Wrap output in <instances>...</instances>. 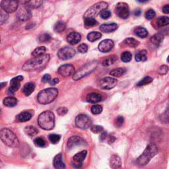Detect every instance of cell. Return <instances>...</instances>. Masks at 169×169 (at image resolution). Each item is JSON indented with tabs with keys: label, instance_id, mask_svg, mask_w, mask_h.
Listing matches in <instances>:
<instances>
[{
	"label": "cell",
	"instance_id": "cell-1",
	"mask_svg": "<svg viewBox=\"0 0 169 169\" xmlns=\"http://www.w3.org/2000/svg\"><path fill=\"white\" fill-rule=\"evenodd\" d=\"M49 54H44L41 56L35 57L27 61L23 66V70L26 71H32L44 67L50 61Z\"/></svg>",
	"mask_w": 169,
	"mask_h": 169
},
{
	"label": "cell",
	"instance_id": "cell-2",
	"mask_svg": "<svg viewBox=\"0 0 169 169\" xmlns=\"http://www.w3.org/2000/svg\"><path fill=\"white\" fill-rule=\"evenodd\" d=\"M38 124L43 129H52L55 125V116L54 113L49 110L42 112L38 116Z\"/></svg>",
	"mask_w": 169,
	"mask_h": 169
},
{
	"label": "cell",
	"instance_id": "cell-3",
	"mask_svg": "<svg viewBox=\"0 0 169 169\" xmlns=\"http://www.w3.org/2000/svg\"><path fill=\"white\" fill-rule=\"evenodd\" d=\"M158 153L157 147L154 143H149L143 153L137 159V164L139 166H145L148 164L152 158Z\"/></svg>",
	"mask_w": 169,
	"mask_h": 169
},
{
	"label": "cell",
	"instance_id": "cell-4",
	"mask_svg": "<svg viewBox=\"0 0 169 169\" xmlns=\"http://www.w3.org/2000/svg\"><path fill=\"white\" fill-rule=\"evenodd\" d=\"M58 95V90L56 88H48L40 91L37 96L38 102L41 104L52 103Z\"/></svg>",
	"mask_w": 169,
	"mask_h": 169
},
{
	"label": "cell",
	"instance_id": "cell-5",
	"mask_svg": "<svg viewBox=\"0 0 169 169\" xmlns=\"http://www.w3.org/2000/svg\"><path fill=\"white\" fill-rule=\"evenodd\" d=\"M0 137L3 143L9 147L16 148L19 146V141L17 137L10 129H2L0 132Z\"/></svg>",
	"mask_w": 169,
	"mask_h": 169
},
{
	"label": "cell",
	"instance_id": "cell-6",
	"mask_svg": "<svg viewBox=\"0 0 169 169\" xmlns=\"http://www.w3.org/2000/svg\"><path fill=\"white\" fill-rule=\"evenodd\" d=\"M98 65V63L96 61H90L87 64L84 65L83 67H81V68L76 71L73 75V79L75 81L79 80L83 78V77H85L96 70V67Z\"/></svg>",
	"mask_w": 169,
	"mask_h": 169
},
{
	"label": "cell",
	"instance_id": "cell-7",
	"mask_svg": "<svg viewBox=\"0 0 169 169\" xmlns=\"http://www.w3.org/2000/svg\"><path fill=\"white\" fill-rule=\"evenodd\" d=\"M108 7V3L104 2H100L96 3L87 10L84 14V18H94L98 14H100L102 12V11L107 9Z\"/></svg>",
	"mask_w": 169,
	"mask_h": 169
},
{
	"label": "cell",
	"instance_id": "cell-8",
	"mask_svg": "<svg viewBox=\"0 0 169 169\" xmlns=\"http://www.w3.org/2000/svg\"><path fill=\"white\" fill-rule=\"evenodd\" d=\"M75 125L79 128L86 129L92 125V120L86 114H79L75 118Z\"/></svg>",
	"mask_w": 169,
	"mask_h": 169
},
{
	"label": "cell",
	"instance_id": "cell-9",
	"mask_svg": "<svg viewBox=\"0 0 169 169\" xmlns=\"http://www.w3.org/2000/svg\"><path fill=\"white\" fill-rule=\"evenodd\" d=\"M115 12L120 18L124 19L128 18L129 15V8L128 5L124 2L118 3L116 6Z\"/></svg>",
	"mask_w": 169,
	"mask_h": 169
},
{
	"label": "cell",
	"instance_id": "cell-10",
	"mask_svg": "<svg viewBox=\"0 0 169 169\" xmlns=\"http://www.w3.org/2000/svg\"><path fill=\"white\" fill-rule=\"evenodd\" d=\"M75 54V50L74 48L70 46H65L57 52V56L62 60H69L73 57Z\"/></svg>",
	"mask_w": 169,
	"mask_h": 169
},
{
	"label": "cell",
	"instance_id": "cell-11",
	"mask_svg": "<svg viewBox=\"0 0 169 169\" xmlns=\"http://www.w3.org/2000/svg\"><path fill=\"white\" fill-rule=\"evenodd\" d=\"M18 6V2L14 0H3L1 2V8L7 13L15 12Z\"/></svg>",
	"mask_w": 169,
	"mask_h": 169
},
{
	"label": "cell",
	"instance_id": "cell-12",
	"mask_svg": "<svg viewBox=\"0 0 169 169\" xmlns=\"http://www.w3.org/2000/svg\"><path fill=\"white\" fill-rule=\"evenodd\" d=\"M87 154V151L86 150L82 151L75 154L74 157H73V159H72V166L76 169L81 168L82 166H83V162L86 158Z\"/></svg>",
	"mask_w": 169,
	"mask_h": 169
},
{
	"label": "cell",
	"instance_id": "cell-13",
	"mask_svg": "<svg viewBox=\"0 0 169 169\" xmlns=\"http://www.w3.org/2000/svg\"><path fill=\"white\" fill-rule=\"evenodd\" d=\"M117 82V79H116L115 78L107 77L100 80L99 86L100 87V88H102L103 89L110 90L113 89L114 87L116 85Z\"/></svg>",
	"mask_w": 169,
	"mask_h": 169
},
{
	"label": "cell",
	"instance_id": "cell-14",
	"mask_svg": "<svg viewBox=\"0 0 169 169\" xmlns=\"http://www.w3.org/2000/svg\"><path fill=\"white\" fill-rule=\"evenodd\" d=\"M23 80V77L19 75L13 78L10 81V87L8 89V93L13 95L21 87V82Z\"/></svg>",
	"mask_w": 169,
	"mask_h": 169
},
{
	"label": "cell",
	"instance_id": "cell-15",
	"mask_svg": "<svg viewBox=\"0 0 169 169\" xmlns=\"http://www.w3.org/2000/svg\"><path fill=\"white\" fill-rule=\"evenodd\" d=\"M75 67L71 64L62 65L57 70L58 74L64 77H69L72 75H74L75 73Z\"/></svg>",
	"mask_w": 169,
	"mask_h": 169
},
{
	"label": "cell",
	"instance_id": "cell-16",
	"mask_svg": "<svg viewBox=\"0 0 169 169\" xmlns=\"http://www.w3.org/2000/svg\"><path fill=\"white\" fill-rule=\"evenodd\" d=\"M86 145V142L79 136H72L67 141V146L68 148L71 149L76 146H84Z\"/></svg>",
	"mask_w": 169,
	"mask_h": 169
},
{
	"label": "cell",
	"instance_id": "cell-17",
	"mask_svg": "<svg viewBox=\"0 0 169 169\" xmlns=\"http://www.w3.org/2000/svg\"><path fill=\"white\" fill-rule=\"evenodd\" d=\"M17 15L20 21H26L30 19L32 16V12L29 9L25 7H22L19 9Z\"/></svg>",
	"mask_w": 169,
	"mask_h": 169
},
{
	"label": "cell",
	"instance_id": "cell-18",
	"mask_svg": "<svg viewBox=\"0 0 169 169\" xmlns=\"http://www.w3.org/2000/svg\"><path fill=\"white\" fill-rule=\"evenodd\" d=\"M114 46L113 40L110 39H106L100 42L99 44V50L101 52H108L112 49Z\"/></svg>",
	"mask_w": 169,
	"mask_h": 169
},
{
	"label": "cell",
	"instance_id": "cell-19",
	"mask_svg": "<svg viewBox=\"0 0 169 169\" xmlns=\"http://www.w3.org/2000/svg\"><path fill=\"white\" fill-rule=\"evenodd\" d=\"M81 40V34L77 32H72L69 34L67 36V41L70 44L74 45L79 43Z\"/></svg>",
	"mask_w": 169,
	"mask_h": 169
},
{
	"label": "cell",
	"instance_id": "cell-20",
	"mask_svg": "<svg viewBox=\"0 0 169 169\" xmlns=\"http://www.w3.org/2000/svg\"><path fill=\"white\" fill-rule=\"evenodd\" d=\"M110 166L112 169H121L122 161L120 157L117 154H114L110 158Z\"/></svg>",
	"mask_w": 169,
	"mask_h": 169
},
{
	"label": "cell",
	"instance_id": "cell-21",
	"mask_svg": "<svg viewBox=\"0 0 169 169\" xmlns=\"http://www.w3.org/2000/svg\"><path fill=\"white\" fill-rule=\"evenodd\" d=\"M33 116L31 111H24V112L17 116V120L19 122H25L30 120Z\"/></svg>",
	"mask_w": 169,
	"mask_h": 169
},
{
	"label": "cell",
	"instance_id": "cell-22",
	"mask_svg": "<svg viewBox=\"0 0 169 169\" xmlns=\"http://www.w3.org/2000/svg\"><path fill=\"white\" fill-rule=\"evenodd\" d=\"M100 30L105 33H110L115 31L118 28V25L116 23H110V24H103L100 25Z\"/></svg>",
	"mask_w": 169,
	"mask_h": 169
},
{
	"label": "cell",
	"instance_id": "cell-23",
	"mask_svg": "<svg viewBox=\"0 0 169 169\" xmlns=\"http://www.w3.org/2000/svg\"><path fill=\"white\" fill-rule=\"evenodd\" d=\"M62 154H58L55 156L54 161H53V165L56 169H65V165L64 163L62 161Z\"/></svg>",
	"mask_w": 169,
	"mask_h": 169
},
{
	"label": "cell",
	"instance_id": "cell-24",
	"mask_svg": "<svg viewBox=\"0 0 169 169\" xmlns=\"http://www.w3.org/2000/svg\"><path fill=\"white\" fill-rule=\"evenodd\" d=\"M101 100H102V96L96 93H90L87 96V100L90 103H97L101 101Z\"/></svg>",
	"mask_w": 169,
	"mask_h": 169
},
{
	"label": "cell",
	"instance_id": "cell-25",
	"mask_svg": "<svg viewBox=\"0 0 169 169\" xmlns=\"http://www.w3.org/2000/svg\"><path fill=\"white\" fill-rule=\"evenodd\" d=\"M22 3L24 4V6H25L28 8H32V9H36L40 7L42 4L43 3L42 1H38V0H32V1H26V2H22Z\"/></svg>",
	"mask_w": 169,
	"mask_h": 169
},
{
	"label": "cell",
	"instance_id": "cell-26",
	"mask_svg": "<svg viewBox=\"0 0 169 169\" xmlns=\"http://www.w3.org/2000/svg\"><path fill=\"white\" fill-rule=\"evenodd\" d=\"M163 40H164L163 34L161 32H158L151 36L150 41L153 44L158 46L159 44H161V42L163 41Z\"/></svg>",
	"mask_w": 169,
	"mask_h": 169
},
{
	"label": "cell",
	"instance_id": "cell-27",
	"mask_svg": "<svg viewBox=\"0 0 169 169\" xmlns=\"http://www.w3.org/2000/svg\"><path fill=\"white\" fill-rule=\"evenodd\" d=\"M35 89V85L34 83L32 82H29V83H27L25 85L23 89V91L24 94L26 96H30Z\"/></svg>",
	"mask_w": 169,
	"mask_h": 169
},
{
	"label": "cell",
	"instance_id": "cell-28",
	"mask_svg": "<svg viewBox=\"0 0 169 169\" xmlns=\"http://www.w3.org/2000/svg\"><path fill=\"white\" fill-rule=\"evenodd\" d=\"M136 61H145L147 59V52L146 50H142L138 52L135 56Z\"/></svg>",
	"mask_w": 169,
	"mask_h": 169
},
{
	"label": "cell",
	"instance_id": "cell-29",
	"mask_svg": "<svg viewBox=\"0 0 169 169\" xmlns=\"http://www.w3.org/2000/svg\"><path fill=\"white\" fill-rule=\"evenodd\" d=\"M125 72H126V70L124 67H119V68H116L110 71V75L115 77H119L124 75Z\"/></svg>",
	"mask_w": 169,
	"mask_h": 169
},
{
	"label": "cell",
	"instance_id": "cell-30",
	"mask_svg": "<svg viewBox=\"0 0 169 169\" xmlns=\"http://www.w3.org/2000/svg\"><path fill=\"white\" fill-rule=\"evenodd\" d=\"M17 104V100L15 97L9 96L3 100V104L7 107H13Z\"/></svg>",
	"mask_w": 169,
	"mask_h": 169
},
{
	"label": "cell",
	"instance_id": "cell-31",
	"mask_svg": "<svg viewBox=\"0 0 169 169\" xmlns=\"http://www.w3.org/2000/svg\"><path fill=\"white\" fill-rule=\"evenodd\" d=\"M102 37V34L99 32L93 31L88 34L87 35V40L90 42H95L99 40Z\"/></svg>",
	"mask_w": 169,
	"mask_h": 169
},
{
	"label": "cell",
	"instance_id": "cell-32",
	"mask_svg": "<svg viewBox=\"0 0 169 169\" xmlns=\"http://www.w3.org/2000/svg\"><path fill=\"white\" fill-rule=\"evenodd\" d=\"M134 32H135V33H136V35L137 36H138L140 38H146L148 35V32H147L146 28H145L142 27H137L136 29H135Z\"/></svg>",
	"mask_w": 169,
	"mask_h": 169
},
{
	"label": "cell",
	"instance_id": "cell-33",
	"mask_svg": "<svg viewBox=\"0 0 169 169\" xmlns=\"http://www.w3.org/2000/svg\"><path fill=\"white\" fill-rule=\"evenodd\" d=\"M124 44L132 48H136L139 46V42L133 38H128L124 40Z\"/></svg>",
	"mask_w": 169,
	"mask_h": 169
},
{
	"label": "cell",
	"instance_id": "cell-34",
	"mask_svg": "<svg viewBox=\"0 0 169 169\" xmlns=\"http://www.w3.org/2000/svg\"><path fill=\"white\" fill-rule=\"evenodd\" d=\"M157 25L159 27H165L168 25H169V17L166 16L160 17L157 19Z\"/></svg>",
	"mask_w": 169,
	"mask_h": 169
},
{
	"label": "cell",
	"instance_id": "cell-35",
	"mask_svg": "<svg viewBox=\"0 0 169 169\" xmlns=\"http://www.w3.org/2000/svg\"><path fill=\"white\" fill-rule=\"evenodd\" d=\"M65 28H66L65 23L64 21H57L55 24L54 29L55 32L60 33V32L64 31L65 29Z\"/></svg>",
	"mask_w": 169,
	"mask_h": 169
},
{
	"label": "cell",
	"instance_id": "cell-36",
	"mask_svg": "<svg viewBox=\"0 0 169 169\" xmlns=\"http://www.w3.org/2000/svg\"><path fill=\"white\" fill-rule=\"evenodd\" d=\"M97 25V21H96L94 18H85L84 25L87 28H92Z\"/></svg>",
	"mask_w": 169,
	"mask_h": 169
},
{
	"label": "cell",
	"instance_id": "cell-37",
	"mask_svg": "<svg viewBox=\"0 0 169 169\" xmlns=\"http://www.w3.org/2000/svg\"><path fill=\"white\" fill-rule=\"evenodd\" d=\"M46 49L44 46H40L36 48V49L34 50V51L32 52V56L33 57H38L41 56L42 55L45 54L44 53L46 52Z\"/></svg>",
	"mask_w": 169,
	"mask_h": 169
},
{
	"label": "cell",
	"instance_id": "cell-38",
	"mask_svg": "<svg viewBox=\"0 0 169 169\" xmlns=\"http://www.w3.org/2000/svg\"><path fill=\"white\" fill-rule=\"evenodd\" d=\"M117 60V57L116 56H111L108 57L107 58H106L105 60H103L102 65L103 66H109L110 65H112L114 64L115 61Z\"/></svg>",
	"mask_w": 169,
	"mask_h": 169
},
{
	"label": "cell",
	"instance_id": "cell-39",
	"mask_svg": "<svg viewBox=\"0 0 169 169\" xmlns=\"http://www.w3.org/2000/svg\"><path fill=\"white\" fill-rule=\"evenodd\" d=\"M25 132L29 136H34L38 133V129L34 126L28 125L25 128Z\"/></svg>",
	"mask_w": 169,
	"mask_h": 169
},
{
	"label": "cell",
	"instance_id": "cell-40",
	"mask_svg": "<svg viewBox=\"0 0 169 169\" xmlns=\"http://www.w3.org/2000/svg\"><path fill=\"white\" fill-rule=\"evenodd\" d=\"M132 59V54L129 52H124L121 55V60L124 62H129Z\"/></svg>",
	"mask_w": 169,
	"mask_h": 169
},
{
	"label": "cell",
	"instance_id": "cell-41",
	"mask_svg": "<svg viewBox=\"0 0 169 169\" xmlns=\"http://www.w3.org/2000/svg\"><path fill=\"white\" fill-rule=\"evenodd\" d=\"M152 81H153V79L151 78V77L147 76L146 77H144V78L142 79L140 81H139L137 84V86L141 87V86L146 85H148L149 83H151Z\"/></svg>",
	"mask_w": 169,
	"mask_h": 169
},
{
	"label": "cell",
	"instance_id": "cell-42",
	"mask_svg": "<svg viewBox=\"0 0 169 169\" xmlns=\"http://www.w3.org/2000/svg\"><path fill=\"white\" fill-rule=\"evenodd\" d=\"M91 111L93 114L95 115H97L100 114L101 112H103V107H101L100 105H93L92 106V107L91 108Z\"/></svg>",
	"mask_w": 169,
	"mask_h": 169
},
{
	"label": "cell",
	"instance_id": "cell-43",
	"mask_svg": "<svg viewBox=\"0 0 169 169\" xmlns=\"http://www.w3.org/2000/svg\"><path fill=\"white\" fill-rule=\"evenodd\" d=\"M161 120L163 122L165 123L169 122V105L165 111V112L161 116Z\"/></svg>",
	"mask_w": 169,
	"mask_h": 169
},
{
	"label": "cell",
	"instance_id": "cell-44",
	"mask_svg": "<svg viewBox=\"0 0 169 169\" xmlns=\"http://www.w3.org/2000/svg\"><path fill=\"white\" fill-rule=\"evenodd\" d=\"M34 143H35V145L36 147H44L46 145L44 139L40 137H37L34 140Z\"/></svg>",
	"mask_w": 169,
	"mask_h": 169
},
{
	"label": "cell",
	"instance_id": "cell-45",
	"mask_svg": "<svg viewBox=\"0 0 169 169\" xmlns=\"http://www.w3.org/2000/svg\"><path fill=\"white\" fill-rule=\"evenodd\" d=\"M50 40H51L50 35L46 33L42 34V35H40L39 38H38V40H39L40 43H46L49 42Z\"/></svg>",
	"mask_w": 169,
	"mask_h": 169
},
{
	"label": "cell",
	"instance_id": "cell-46",
	"mask_svg": "<svg viewBox=\"0 0 169 169\" xmlns=\"http://www.w3.org/2000/svg\"><path fill=\"white\" fill-rule=\"evenodd\" d=\"M61 136L58 134H50L49 136V139L52 144H56L60 142Z\"/></svg>",
	"mask_w": 169,
	"mask_h": 169
},
{
	"label": "cell",
	"instance_id": "cell-47",
	"mask_svg": "<svg viewBox=\"0 0 169 169\" xmlns=\"http://www.w3.org/2000/svg\"><path fill=\"white\" fill-rule=\"evenodd\" d=\"M155 15H156V13L153 9H149L148 11H146V15H145L146 18L148 19V20H151V19H153L154 17H155Z\"/></svg>",
	"mask_w": 169,
	"mask_h": 169
},
{
	"label": "cell",
	"instance_id": "cell-48",
	"mask_svg": "<svg viewBox=\"0 0 169 169\" xmlns=\"http://www.w3.org/2000/svg\"><path fill=\"white\" fill-rule=\"evenodd\" d=\"M91 132H93L94 133H99L103 131V128L102 126H100V125H95L91 127Z\"/></svg>",
	"mask_w": 169,
	"mask_h": 169
},
{
	"label": "cell",
	"instance_id": "cell-49",
	"mask_svg": "<svg viewBox=\"0 0 169 169\" xmlns=\"http://www.w3.org/2000/svg\"><path fill=\"white\" fill-rule=\"evenodd\" d=\"M8 17H9V16H8L7 13H6L2 9L1 13H0V20H1V24H3L4 22L7 21V20L8 19Z\"/></svg>",
	"mask_w": 169,
	"mask_h": 169
},
{
	"label": "cell",
	"instance_id": "cell-50",
	"mask_svg": "<svg viewBox=\"0 0 169 169\" xmlns=\"http://www.w3.org/2000/svg\"><path fill=\"white\" fill-rule=\"evenodd\" d=\"M100 16L103 19H107L111 16V12L107 9H104L100 13Z\"/></svg>",
	"mask_w": 169,
	"mask_h": 169
},
{
	"label": "cell",
	"instance_id": "cell-51",
	"mask_svg": "<svg viewBox=\"0 0 169 169\" xmlns=\"http://www.w3.org/2000/svg\"><path fill=\"white\" fill-rule=\"evenodd\" d=\"M124 118L122 116H118L115 120L116 126H117L118 128L121 127L122 125H123V124H124Z\"/></svg>",
	"mask_w": 169,
	"mask_h": 169
},
{
	"label": "cell",
	"instance_id": "cell-52",
	"mask_svg": "<svg viewBox=\"0 0 169 169\" xmlns=\"http://www.w3.org/2000/svg\"><path fill=\"white\" fill-rule=\"evenodd\" d=\"M78 51L81 54H85L88 51V46L86 44H81L78 46Z\"/></svg>",
	"mask_w": 169,
	"mask_h": 169
},
{
	"label": "cell",
	"instance_id": "cell-53",
	"mask_svg": "<svg viewBox=\"0 0 169 169\" xmlns=\"http://www.w3.org/2000/svg\"><path fill=\"white\" fill-rule=\"evenodd\" d=\"M168 71V67L166 65H161L158 69V74L160 75H165Z\"/></svg>",
	"mask_w": 169,
	"mask_h": 169
},
{
	"label": "cell",
	"instance_id": "cell-54",
	"mask_svg": "<svg viewBox=\"0 0 169 169\" xmlns=\"http://www.w3.org/2000/svg\"><path fill=\"white\" fill-rule=\"evenodd\" d=\"M67 109L65 107H60L57 110V112L60 116H64L67 113Z\"/></svg>",
	"mask_w": 169,
	"mask_h": 169
},
{
	"label": "cell",
	"instance_id": "cell-55",
	"mask_svg": "<svg viewBox=\"0 0 169 169\" xmlns=\"http://www.w3.org/2000/svg\"><path fill=\"white\" fill-rule=\"evenodd\" d=\"M51 80V76L49 74H45L42 78V81L43 83H50Z\"/></svg>",
	"mask_w": 169,
	"mask_h": 169
},
{
	"label": "cell",
	"instance_id": "cell-56",
	"mask_svg": "<svg viewBox=\"0 0 169 169\" xmlns=\"http://www.w3.org/2000/svg\"><path fill=\"white\" fill-rule=\"evenodd\" d=\"M162 11L165 14H169V4H167L165 6L163 7Z\"/></svg>",
	"mask_w": 169,
	"mask_h": 169
},
{
	"label": "cell",
	"instance_id": "cell-57",
	"mask_svg": "<svg viewBox=\"0 0 169 169\" xmlns=\"http://www.w3.org/2000/svg\"><path fill=\"white\" fill-rule=\"evenodd\" d=\"M59 81H59L58 79H57V78H54V79H52V80L50 81V84L52 85H56V84L58 83H59Z\"/></svg>",
	"mask_w": 169,
	"mask_h": 169
},
{
	"label": "cell",
	"instance_id": "cell-58",
	"mask_svg": "<svg viewBox=\"0 0 169 169\" xmlns=\"http://www.w3.org/2000/svg\"><path fill=\"white\" fill-rule=\"evenodd\" d=\"M106 137H107V133L103 132L102 134H101V136H100V140H101V141L103 142L104 140L106 139Z\"/></svg>",
	"mask_w": 169,
	"mask_h": 169
},
{
	"label": "cell",
	"instance_id": "cell-59",
	"mask_svg": "<svg viewBox=\"0 0 169 169\" xmlns=\"http://www.w3.org/2000/svg\"><path fill=\"white\" fill-rule=\"evenodd\" d=\"M135 15L136 16H139L140 14H141V11L139 10V9H138V10H136L135 11Z\"/></svg>",
	"mask_w": 169,
	"mask_h": 169
},
{
	"label": "cell",
	"instance_id": "cell-60",
	"mask_svg": "<svg viewBox=\"0 0 169 169\" xmlns=\"http://www.w3.org/2000/svg\"><path fill=\"white\" fill-rule=\"evenodd\" d=\"M112 139H115L114 137H112V136H111V137H109V140H108V142L110 143H112L114 142V140H112Z\"/></svg>",
	"mask_w": 169,
	"mask_h": 169
},
{
	"label": "cell",
	"instance_id": "cell-61",
	"mask_svg": "<svg viewBox=\"0 0 169 169\" xmlns=\"http://www.w3.org/2000/svg\"><path fill=\"white\" fill-rule=\"evenodd\" d=\"M5 85H6V83H1V89H3V87Z\"/></svg>",
	"mask_w": 169,
	"mask_h": 169
},
{
	"label": "cell",
	"instance_id": "cell-62",
	"mask_svg": "<svg viewBox=\"0 0 169 169\" xmlns=\"http://www.w3.org/2000/svg\"><path fill=\"white\" fill-rule=\"evenodd\" d=\"M167 61L169 63V56H168V58H167Z\"/></svg>",
	"mask_w": 169,
	"mask_h": 169
}]
</instances>
